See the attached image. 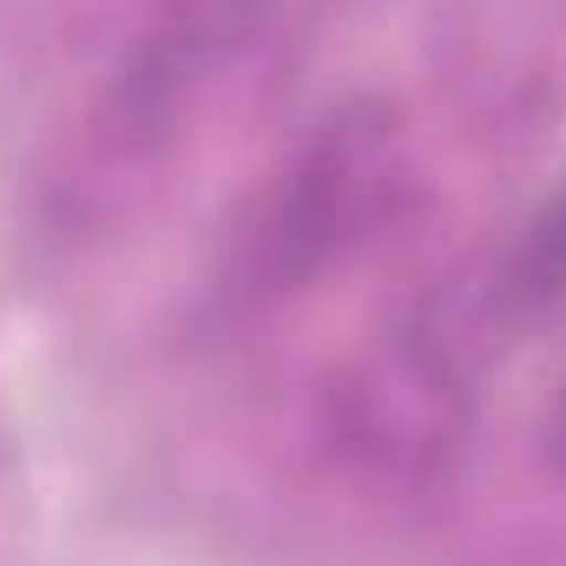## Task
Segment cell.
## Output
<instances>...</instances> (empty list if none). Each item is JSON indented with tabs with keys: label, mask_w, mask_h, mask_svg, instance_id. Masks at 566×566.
I'll return each mask as SVG.
<instances>
[{
	"label": "cell",
	"mask_w": 566,
	"mask_h": 566,
	"mask_svg": "<svg viewBox=\"0 0 566 566\" xmlns=\"http://www.w3.org/2000/svg\"><path fill=\"white\" fill-rule=\"evenodd\" d=\"M547 441H554V454H560V468H566V389H560V402H554V422H547Z\"/></svg>",
	"instance_id": "277c9868"
},
{
	"label": "cell",
	"mask_w": 566,
	"mask_h": 566,
	"mask_svg": "<svg viewBox=\"0 0 566 566\" xmlns=\"http://www.w3.org/2000/svg\"><path fill=\"white\" fill-rule=\"evenodd\" d=\"M329 434L376 481H434L468 434V376L454 363V343L428 323L382 336L329 389Z\"/></svg>",
	"instance_id": "7a4b0ae2"
},
{
	"label": "cell",
	"mask_w": 566,
	"mask_h": 566,
	"mask_svg": "<svg viewBox=\"0 0 566 566\" xmlns=\"http://www.w3.org/2000/svg\"><path fill=\"white\" fill-rule=\"evenodd\" d=\"M521 290H527V296H566V198L534 224V238H527Z\"/></svg>",
	"instance_id": "3957f363"
},
{
	"label": "cell",
	"mask_w": 566,
	"mask_h": 566,
	"mask_svg": "<svg viewBox=\"0 0 566 566\" xmlns=\"http://www.w3.org/2000/svg\"><path fill=\"white\" fill-rule=\"evenodd\" d=\"M396 185H402V165H396L389 113L356 106L329 119L251 205L238 258H231L238 271L231 290L283 296L303 277H316L329 258L356 251L376 231V218L396 205Z\"/></svg>",
	"instance_id": "6da1fadb"
}]
</instances>
